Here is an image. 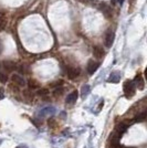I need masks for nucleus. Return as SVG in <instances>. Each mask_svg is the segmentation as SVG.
Wrapping results in <instances>:
<instances>
[{"instance_id":"nucleus-14","label":"nucleus","mask_w":147,"mask_h":148,"mask_svg":"<svg viewBox=\"0 0 147 148\" xmlns=\"http://www.w3.org/2000/svg\"><path fill=\"white\" fill-rule=\"evenodd\" d=\"M63 93H64V88L60 85V86H58L54 88V91H53V96H54V97H60V96L63 95Z\"/></svg>"},{"instance_id":"nucleus-20","label":"nucleus","mask_w":147,"mask_h":148,"mask_svg":"<svg viewBox=\"0 0 147 148\" xmlns=\"http://www.w3.org/2000/svg\"><path fill=\"white\" fill-rule=\"evenodd\" d=\"M60 85H62V81H56L53 84H50V86H55V87L60 86Z\"/></svg>"},{"instance_id":"nucleus-10","label":"nucleus","mask_w":147,"mask_h":148,"mask_svg":"<svg viewBox=\"0 0 147 148\" xmlns=\"http://www.w3.org/2000/svg\"><path fill=\"white\" fill-rule=\"evenodd\" d=\"M100 11L101 12H103V14H104L105 17L107 19H110L111 17H112V12H111V8L107 5H105V3H103V5H101V7H100Z\"/></svg>"},{"instance_id":"nucleus-1","label":"nucleus","mask_w":147,"mask_h":148,"mask_svg":"<svg viewBox=\"0 0 147 148\" xmlns=\"http://www.w3.org/2000/svg\"><path fill=\"white\" fill-rule=\"evenodd\" d=\"M123 91H124V95L126 99H132L135 95V91H136V86H135L133 81H126L123 85Z\"/></svg>"},{"instance_id":"nucleus-17","label":"nucleus","mask_w":147,"mask_h":148,"mask_svg":"<svg viewBox=\"0 0 147 148\" xmlns=\"http://www.w3.org/2000/svg\"><path fill=\"white\" fill-rule=\"evenodd\" d=\"M89 92H90V85H83V87H82V96L84 97V96H86L87 94H89Z\"/></svg>"},{"instance_id":"nucleus-9","label":"nucleus","mask_w":147,"mask_h":148,"mask_svg":"<svg viewBox=\"0 0 147 148\" xmlns=\"http://www.w3.org/2000/svg\"><path fill=\"white\" fill-rule=\"evenodd\" d=\"M105 52L103 48H101V47H94L93 48V56H95L96 59H102L103 56H104Z\"/></svg>"},{"instance_id":"nucleus-15","label":"nucleus","mask_w":147,"mask_h":148,"mask_svg":"<svg viewBox=\"0 0 147 148\" xmlns=\"http://www.w3.org/2000/svg\"><path fill=\"white\" fill-rule=\"evenodd\" d=\"M22 94H23V97H25V101L30 102V101L33 99V95H32V92H30V90H25Z\"/></svg>"},{"instance_id":"nucleus-23","label":"nucleus","mask_w":147,"mask_h":148,"mask_svg":"<svg viewBox=\"0 0 147 148\" xmlns=\"http://www.w3.org/2000/svg\"><path fill=\"white\" fill-rule=\"evenodd\" d=\"M2 52V42H1V39H0V54Z\"/></svg>"},{"instance_id":"nucleus-16","label":"nucleus","mask_w":147,"mask_h":148,"mask_svg":"<svg viewBox=\"0 0 147 148\" xmlns=\"http://www.w3.org/2000/svg\"><path fill=\"white\" fill-rule=\"evenodd\" d=\"M0 82L3 83V84H6L8 82V76H7V74L5 72H0Z\"/></svg>"},{"instance_id":"nucleus-2","label":"nucleus","mask_w":147,"mask_h":148,"mask_svg":"<svg viewBox=\"0 0 147 148\" xmlns=\"http://www.w3.org/2000/svg\"><path fill=\"white\" fill-rule=\"evenodd\" d=\"M11 81H12L13 84L17 85L18 87H25L27 85V82L23 79V76H21L20 74H12Z\"/></svg>"},{"instance_id":"nucleus-24","label":"nucleus","mask_w":147,"mask_h":148,"mask_svg":"<svg viewBox=\"0 0 147 148\" xmlns=\"http://www.w3.org/2000/svg\"><path fill=\"white\" fill-rule=\"evenodd\" d=\"M116 2H118L120 5H123V2H124V0H115Z\"/></svg>"},{"instance_id":"nucleus-6","label":"nucleus","mask_w":147,"mask_h":148,"mask_svg":"<svg viewBox=\"0 0 147 148\" xmlns=\"http://www.w3.org/2000/svg\"><path fill=\"white\" fill-rule=\"evenodd\" d=\"M2 66L3 69L6 70V72H13L16 69H17V65H16V63L12 61H3L2 62Z\"/></svg>"},{"instance_id":"nucleus-5","label":"nucleus","mask_w":147,"mask_h":148,"mask_svg":"<svg viewBox=\"0 0 147 148\" xmlns=\"http://www.w3.org/2000/svg\"><path fill=\"white\" fill-rule=\"evenodd\" d=\"M79 74H80V70H79V69L71 68V66H69V68L67 69V77L71 79V80H73V79H75L76 76H79Z\"/></svg>"},{"instance_id":"nucleus-13","label":"nucleus","mask_w":147,"mask_h":148,"mask_svg":"<svg viewBox=\"0 0 147 148\" xmlns=\"http://www.w3.org/2000/svg\"><path fill=\"white\" fill-rule=\"evenodd\" d=\"M27 84H28V86H29L30 90H37V88L40 87V84H39L36 80H33V79H30V80L28 81Z\"/></svg>"},{"instance_id":"nucleus-22","label":"nucleus","mask_w":147,"mask_h":148,"mask_svg":"<svg viewBox=\"0 0 147 148\" xmlns=\"http://www.w3.org/2000/svg\"><path fill=\"white\" fill-rule=\"evenodd\" d=\"M16 148H28V146H25V145H19Z\"/></svg>"},{"instance_id":"nucleus-7","label":"nucleus","mask_w":147,"mask_h":148,"mask_svg":"<svg viewBox=\"0 0 147 148\" xmlns=\"http://www.w3.org/2000/svg\"><path fill=\"white\" fill-rule=\"evenodd\" d=\"M134 84L135 86L137 87L138 90H143L144 86H145V83H144V79H143V76H142L141 74H138V75H136V77L134 79Z\"/></svg>"},{"instance_id":"nucleus-4","label":"nucleus","mask_w":147,"mask_h":148,"mask_svg":"<svg viewBox=\"0 0 147 148\" xmlns=\"http://www.w3.org/2000/svg\"><path fill=\"white\" fill-rule=\"evenodd\" d=\"M98 66H100V62H96L94 60H90L89 63H87V66H86V70H87V73L90 75L94 74V72L98 71Z\"/></svg>"},{"instance_id":"nucleus-21","label":"nucleus","mask_w":147,"mask_h":148,"mask_svg":"<svg viewBox=\"0 0 147 148\" xmlns=\"http://www.w3.org/2000/svg\"><path fill=\"white\" fill-rule=\"evenodd\" d=\"M5 97V92H3V88L0 87V101Z\"/></svg>"},{"instance_id":"nucleus-3","label":"nucleus","mask_w":147,"mask_h":148,"mask_svg":"<svg viewBox=\"0 0 147 148\" xmlns=\"http://www.w3.org/2000/svg\"><path fill=\"white\" fill-rule=\"evenodd\" d=\"M114 39H115V33H114V31L109 30L106 32V34H105V40H104L105 47H106V48H111L113 42H114Z\"/></svg>"},{"instance_id":"nucleus-12","label":"nucleus","mask_w":147,"mask_h":148,"mask_svg":"<svg viewBox=\"0 0 147 148\" xmlns=\"http://www.w3.org/2000/svg\"><path fill=\"white\" fill-rule=\"evenodd\" d=\"M135 118V122H144L145 118H146V112L143 111V112H138V114H136L134 116Z\"/></svg>"},{"instance_id":"nucleus-8","label":"nucleus","mask_w":147,"mask_h":148,"mask_svg":"<svg viewBox=\"0 0 147 148\" xmlns=\"http://www.w3.org/2000/svg\"><path fill=\"white\" fill-rule=\"evenodd\" d=\"M78 97H79L78 91H73V92H71L67 96V104H74L78 101Z\"/></svg>"},{"instance_id":"nucleus-19","label":"nucleus","mask_w":147,"mask_h":148,"mask_svg":"<svg viewBox=\"0 0 147 148\" xmlns=\"http://www.w3.org/2000/svg\"><path fill=\"white\" fill-rule=\"evenodd\" d=\"M6 20L5 18H2V17H0V31H2L5 29V27H6Z\"/></svg>"},{"instance_id":"nucleus-11","label":"nucleus","mask_w":147,"mask_h":148,"mask_svg":"<svg viewBox=\"0 0 147 148\" xmlns=\"http://www.w3.org/2000/svg\"><path fill=\"white\" fill-rule=\"evenodd\" d=\"M121 80V73L120 72H113V73H111L110 77H109V82L110 83H118Z\"/></svg>"},{"instance_id":"nucleus-18","label":"nucleus","mask_w":147,"mask_h":148,"mask_svg":"<svg viewBox=\"0 0 147 148\" xmlns=\"http://www.w3.org/2000/svg\"><path fill=\"white\" fill-rule=\"evenodd\" d=\"M48 94H49V92H48L47 88H40L38 91V95H40V96H47Z\"/></svg>"}]
</instances>
